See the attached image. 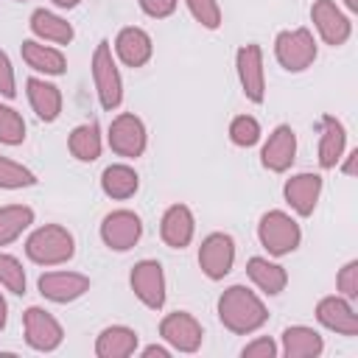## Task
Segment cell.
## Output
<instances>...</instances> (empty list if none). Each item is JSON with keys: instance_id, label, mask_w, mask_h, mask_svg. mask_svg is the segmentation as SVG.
Instances as JSON below:
<instances>
[{"instance_id": "603a6c76", "label": "cell", "mask_w": 358, "mask_h": 358, "mask_svg": "<svg viewBox=\"0 0 358 358\" xmlns=\"http://www.w3.org/2000/svg\"><path fill=\"white\" fill-rule=\"evenodd\" d=\"M28 25H31L34 39L48 42V45H70L73 36H76L73 25H70L62 14L48 11V8H36V11L31 14V22H28Z\"/></svg>"}, {"instance_id": "484cf974", "label": "cell", "mask_w": 358, "mask_h": 358, "mask_svg": "<svg viewBox=\"0 0 358 358\" xmlns=\"http://www.w3.org/2000/svg\"><path fill=\"white\" fill-rule=\"evenodd\" d=\"M101 190H103V196H109L115 201H126L140 190V176L126 162L106 165L103 173H101Z\"/></svg>"}, {"instance_id": "7402d4cb", "label": "cell", "mask_w": 358, "mask_h": 358, "mask_svg": "<svg viewBox=\"0 0 358 358\" xmlns=\"http://www.w3.org/2000/svg\"><path fill=\"white\" fill-rule=\"evenodd\" d=\"M20 53H22V62L36 73H45V76H64L67 73V59L53 45H45L39 39H25Z\"/></svg>"}, {"instance_id": "6da1fadb", "label": "cell", "mask_w": 358, "mask_h": 358, "mask_svg": "<svg viewBox=\"0 0 358 358\" xmlns=\"http://www.w3.org/2000/svg\"><path fill=\"white\" fill-rule=\"evenodd\" d=\"M218 319L235 336H249L268 322L263 299L246 285H229L218 296Z\"/></svg>"}, {"instance_id": "5bb4252c", "label": "cell", "mask_w": 358, "mask_h": 358, "mask_svg": "<svg viewBox=\"0 0 358 358\" xmlns=\"http://www.w3.org/2000/svg\"><path fill=\"white\" fill-rule=\"evenodd\" d=\"M36 288L45 299L56 305H67V302L81 299L90 291V277L81 271H45L36 280Z\"/></svg>"}, {"instance_id": "8992f818", "label": "cell", "mask_w": 358, "mask_h": 358, "mask_svg": "<svg viewBox=\"0 0 358 358\" xmlns=\"http://www.w3.org/2000/svg\"><path fill=\"white\" fill-rule=\"evenodd\" d=\"M106 143L117 157L126 159H137L143 157L145 145H148V134H145V123L134 115V112H120L117 117H112L109 131H106Z\"/></svg>"}, {"instance_id": "30bf717a", "label": "cell", "mask_w": 358, "mask_h": 358, "mask_svg": "<svg viewBox=\"0 0 358 358\" xmlns=\"http://www.w3.org/2000/svg\"><path fill=\"white\" fill-rule=\"evenodd\" d=\"M159 336L176 352H196L204 341V327L193 313L173 310L159 322Z\"/></svg>"}, {"instance_id": "8d00e7d4", "label": "cell", "mask_w": 358, "mask_h": 358, "mask_svg": "<svg viewBox=\"0 0 358 358\" xmlns=\"http://www.w3.org/2000/svg\"><path fill=\"white\" fill-rule=\"evenodd\" d=\"M243 358H274L277 355V344L268 338V336H257L255 341H249L243 350H241Z\"/></svg>"}, {"instance_id": "d590c367", "label": "cell", "mask_w": 358, "mask_h": 358, "mask_svg": "<svg viewBox=\"0 0 358 358\" xmlns=\"http://www.w3.org/2000/svg\"><path fill=\"white\" fill-rule=\"evenodd\" d=\"M0 95L3 98H14L17 95V76H14L11 59H8V53L3 48H0Z\"/></svg>"}, {"instance_id": "2e32d148", "label": "cell", "mask_w": 358, "mask_h": 358, "mask_svg": "<svg viewBox=\"0 0 358 358\" xmlns=\"http://www.w3.org/2000/svg\"><path fill=\"white\" fill-rule=\"evenodd\" d=\"M316 322L338 336H358V316L355 308L350 305L347 296L333 294V296H322L316 305Z\"/></svg>"}, {"instance_id": "7a4b0ae2", "label": "cell", "mask_w": 358, "mask_h": 358, "mask_svg": "<svg viewBox=\"0 0 358 358\" xmlns=\"http://www.w3.org/2000/svg\"><path fill=\"white\" fill-rule=\"evenodd\" d=\"M25 255H28V260H34L39 266H62V263L73 260L76 238L62 224H45L28 235Z\"/></svg>"}, {"instance_id": "277c9868", "label": "cell", "mask_w": 358, "mask_h": 358, "mask_svg": "<svg viewBox=\"0 0 358 358\" xmlns=\"http://www.w3.org/2000/svg\"><path fill=\"white\" fill-rule=\"evenodd\" d=\"M257 238H260V246L271 257H285L302 243V229H299L296 218H291L288 213L268 210V213H263V218L257 224Z\"/></svg>"}, {"instance_id": "4fadbf2b", "label": "cell", "mask_w": 358, "mask_h": 358, "mask_svg": "<svg viewBox=\"0 0 358 358\" xmlns=\"http://www.w3.org/2000/svg\"><path fill=\"white\" fill-rule=\"evenodd\" d=\"M143 235V221L134 210H112L101 221V241L112 252H129Z\"/></svg>"}, {"instance_id": "e0dca14e", "label": "cell", "mask_w": 358, "mask_h": 358, "mask_svg": "<svg viewBox=\"0 0 358 358\" xmlns=\"http://www.w3.org/2000/svg\"><path fill=\"white\" fill-rule=\"evenodd\" d=\"M282 196H285L288 207H291L296 215L308 218V215H313V210H316V204H319V196H322V176H319V173H308V171H305V173H294L291 179H285Z\"/></svg>"}, {"instance_id": "d4e9b609", "label": "cell", "mask_w": 358, "mask_h": 358, "mask_svg": "<svg viewBox=\"0 0 358 358\" xmlns=\"http://www.w3.org/2000/svg\"><path fill=\"white\" fill-rule=\"evenodd\" d=\"M324 352V338L308 324H291L282 330V355L288 358H319Z\"/></svg>"}, {"instance_id": "4316f807", "label": "cell", "mask_w": 358, "mask_h": 358, "mask_svg": "<svg viewBox=\"0 0 358 358\" xmlns=\"http://www.w3.org/2000/svg\"><path fill=\"white\" fill-rule=\"evenodd\" d=\"M246 274H249V280H252L263 294H268V296L282 294L285 285H288V271H285L280 263L268 260V257H249V260H246Z\"/></svg>"}, {"instance_id": "d6a6232c", "label": "cell", "mask_w": 358, "mask_h": 358, "mask_svg": "<svg viewBox=\"0 0 358 358\" xmlns=\"http://www.w3.org/2000/svg\"><path fill=\"white\" fill-rule=\"evenodd\" d=\"M25 268H22V263L14 257V255H3L0 252V285L6 288V291H11V294H17V296H22L25 294Z\"/></svg>"}, {"instance_id": "b9f144b4", "label": "cell", "mask_w": 358, "mask_h": 358, "mask_svg": "<svg viewBox=\"0 0 358 358\" xmlns=\"http://www.w3.org/2000/svg\"><path fill=\"white\" fill-rule=\"evenodd\" d=\"M78 3H81V0H53V6H59V8H67V11H70V8H76Z\"/></svg>"}, {"instance_id": "4dcf8cb0", "label": "cell", "mask_w": 358, "mask_h": 358, "mask_svg": "<svg viewBox=\"0 0 358 358\" xmlns=\"http://www.w3.org/2000/svg\"><path fill=\"white\" fill-rule=\"evenodd\" d=\"M260 137H263V129H260L257 117H252V115L232 117V123H229V140L238 148H252V145L260 143Z\"/></svg>"}, {"instance_id": "ee69618b", "label": "cell", "mask_w": 358, "mask_h": 358, "mask_svg": "<svg viewBox=\"0 0 358 358\" xmlns=\"http://www.w3.org/2000/svg\"><path fill=\"white\" fill-rule=\"evenodd\" d=\"M17 3H22V0H17Z\"/></svg>"}, {"instance_id": "ba28073f", "label": "cell", "mask_w": 358, "mask_h": 358, "mask_svg": "<svg viewBox=\"0 0 358 358\" xmlns=\"http://www.w3.org/2000/svg\"><path fill=\"white\" fill-rule=\"evenodd\" d=\"M129 285H131L134 296L145 308L159 310L165 305L168 282H165V271H162V263L159 260H140V263H134V268L129 274Z\"/></svg>"}, {"instance_id": "d6986e66", "label": "cell", "mask_w": 358, "mask_h": 358, "mask_svg": "<svg viewBox=\"0 0 358 358\" xmlns=\"http://www.w3.org/2000/svg\"><path fill=\"white\" fill-rule=\"evenodd\" d=\"M115 56L126 67H143V64H148L151 56H154V42H151L148 31H143L137 25L120 28L117 36H115Z\"/></svg>"}, {"instance_id": "52a82bcc", "label": "cell", "mask_w": 358, "mask_h": 358, "mask_svg": "<svg viewBox=\"0 0 358 358\" xmlns=\"http://www.w3.org/2000/svg\"><path fill=\"white\" fill-rule=\"evenodd\" d=\"M22 330H25V344L36 352H53L64 341V330L59 319L39 305H31L22 313Z\"/></svg>"}, {"instance_id": "1f68e13d", "label": "cell", "mask_w": 358, "mask_h": 358, "mask_svg": "<svg viewBox=\"0 0 358 358\" xmlns=\"http://www.w3.org/2000/svg\"><path fill=\"white\" fill-rule=\"evenodd\" d=\"M25 140V120L14 106L0 103V143L3 145H20Z\"/></svg>"}, {"instance_id": "f1b7e54d", "label": "cell", "mask_w": 358, "mask_h": 358, "mask_svg": "<svg viewBox=\"0 0 358 358\" xmlns=\"http://www.w3.org/2000/svg\"><path fill=\"white\" fill-rule=\"evenodd\" d=\"M34 224V210L28 204H6L0 207V246L14 243Z\"/></svg>"}, {"instance_id": "cb8c5ba5", "label": "cell", "mask_w": 358, "mask_h": 358, "mask_svg": "<svg viewBox=\"0 0 358 358\" xmlns=\"http://www.w3.org/2000/svg\"><path fill=\"white\" fill-rule=\"evenodd\" d=\"M140 344L137 330L126 324H109L95 338V355L98 358H129Z\"/></svg>"}, {"instance_id": "ab89813d", "label": "cell", "mask_w": 358, "mask_h": 358, "mask_svg": "<svg viewBox=\"0 0 358 358\" xmlns=\"http://www.w3.org/2000/svg\"><path fill=\"white\" fill-rule=\"evenodd\" d=\"M143 355H145V358H154V355H157V358H168V355H171V347H162V344H148V347L143 350Z\"/></svg>"}, {"instance_id": "74e56055", "label": "cell", "mask_w": 358, "mask_h": 358, "mask_svg": "<svg viewBox=\"0 0 358 358\" xmlns=\"http://www.w3.org/2000/svg\"><path fill=\"white\" fill-rule=\"evenodd\" d=\"M176 6H179V0H140L143 14L151 17V20H165V17H171V14L176 11Z\"/></svg>"}, {"instance_id": "9a60e30c", "label": "cell", "mask_w": 358, "mask_h": 358, "mask_svg": "<svg viewBox=\"0 0 358 358\" xmlns=\"http://www.w3.org/2000/svg\"><path fill=\"white\" fill-rule=\"evenodd\" d=\"M296 159V131L288 123H280L271 129L268 140L263 143L260 162L271 173H285Z\"/></svg>"}, {"instance_id": "9c48e42d", "label": "cell", "mask_w": 358, "mask_h": 358, "mask_svg": "<svg viewBox=\"0 0 358 358\" xmlns=\"http://www.w3.org/2000/svg\"><path fill=\"white\" fill-rule=\"evenodd\" d=\"M235 70H238V81L241 90L246 95V101L252 103H263L266 101V70H263V48L249 42L241 45L235 53Z\"/></svg>"}, {"instance_id": "44dd1931", "label": "cell", "mask_w": 358, "mask_h": 358, "mask_svg": "<svg viewBox=\"0 0 358 358\" xmlns=\"http://www.w3.org/2000/svg\"><path fill=\"white\" fill-rule=\"evenodd\" d=\"M25 95H28V103H31V109L36 112L39 120L53 123V120L62 115V90H59L56 84L31 76V78L25 81Z\"/></svg>"}, {"instance_id": "ffe728a7", "label": "cell", "mask_w": 358, "mask_h": 358, "mask_svg": "<svg viewBox=\"0 0 358 358\" xmlns=\"http://www.w3.org/2000/svg\"><path fill=\"white\" fill-rule=\"evenodd\" d=\"M319 165L324 171L336 168L344 157V148H347V129L344 123L336 117V115H322L319 117Z\"/></svg>"}, {"instance_id": "5b68a950", "label": "cell", "mask_w": 358, "mask_h": 358, "mask_svg": "<svg viewBox=\"0 0 358 358\" xmlns=\"http://www.w3.org/2000/svg\"><path fill=\"white\" fill-rule=\"evenodd\" d=\"M316 39L308 28H291V31H280L274 39V56L280 62L282 70L288 73H302L316 62Z\"/></svg>"}, {"instance_id": "f546056e", "label": "cell", "mask_w": 358, "mask_h": 358, "mask_svg": "<svg viewBox=\"0 0 358 358\" xmlns=\"http://www.w3.org/2000/svg\"><path fill=\"white\" fill-rule=\"evenodd\" d=\"M39 179L31 168H25L22 162H14L11 157L0 154V187L3 190H22V187H34Z\"/></svg>"}, {"instance_id": "3957f363", "label": "cell", "mask_w": 358, "mask_h": 358, "mask_svg": "<svg viewBox=\"0 0 358 358\" xmlns=\"http://www.w3.org/2000/svg\"><path fill=\"white\" fill-rule=\"evenodd\" d=\"M90 67H92V84H95V92H98L101 106L106 112L117 109L123 103V78H120V70H117L112 45L106 39H101L95 45Z\"/></svg>"}, {"instance_id": "8fae6325", "label": "cell", "mask_w": 358, "mask_h": 358, "mask_svg": "<svg viewBox=\"0 0 358 358\" xmlns=\"http://www.w3.org/2000/svg\"><path fill=\"white\" fill-rule=\"evenodd\" d=\"M235 266V241L227 232H210L199 246V268L207 280H224Z\"/></svg>"}, {"instance_id": "60d3db41", "label": "cell", "mask_w": 358, "mask_h": 358, "mask_svg": "<svg viewBox=\"0 0 358 358\" xmlns=\"http://www.w3.org/2000/svg\"><path fill=\"white\" fill-rule=\"evenodd\" d=\"M6 322H8V302H6V296L0 291V330L6 327Z\"/></svg>"}, {"instance_id": "e575fe53", "label": "cell", "mask_w": 358, "mask_h": 358, "mask_svg": "<svg viewBox=\"0 0 358 358\" xmlns=\"http://www.w3.org/2000/svg\"><path fill=\"white\" fill-rule=\"evenodd\" d=\"M336 288H338V294L347 296V299H355V296H358V260H350V263H344V266L338 268V274H336Z\"/></svg>"}, {"instance_id": "7c38bea8", "label": "cell", "mask_w": 358, "mask_h": 358, "mask_svg": "<svg viewBox=\"0 0 358 358\" xmlns=\"http://www.w3.org/2000/svg\"><path fill=\"white\" fill-rule=\"evenodd\" d=\"M310 22H313L316 34L322 36V42L330 45V48L344 45L350 39V34H352V22L336 6V0H313V6H310Z\"/></svg>"}, {"instance_id": "83f0119b", "label": "cell", "mask_w": 358, "mask_h": 358, "mask_svg": "<svg viewBox=\"0 0 358 358\" xmlns=\"http://www.w3.org/2000/svg\"><path fill=\"white\" fill-rule=\"evenodd\" d=\"M67 148H70V154H73L78 162H95V159L101 157V148H103V137H101L98 123L90 120V123L76 126V129L67 134Z\"/></svg>"}, {"instance_id": "f35d334b", "label": "cell", "mask_w": 358, "mask_h": 358, "mask_svg": "<svg viewBox=\"0 0 358 358\" xmlns=\"http://www.w3.org/2000/svg\"><path fill=\"white\" fill-rule=\"evenodd\" d=\"M355 168H358V148H352V151L344 157V162H341V171H344L347 176H355Z\"/></svg>"}, {"instance_id": "ac0fdd59", "label": "cell", "mask_w": 358, "mask_h": 358, "mask_svg": "<svg viewBox=\"0 0 358 358\" xmlns=\"http://www.w3.org/2000/svg\"><path fill=\"white\" fill-rule=\"evenodd\" d=\"M193 235H196L193 210L187 204H171L162 213V221H159V238L165 241V246L185 249V246H190Z\"/></svg>"}, {"instance_id": "836d02e7", "label": "cell", "mask_w": 358, "mask_h": 358, "mask_svg": "<svg viewBox=\"0 0 358 358\" xmlns=\"http://www.w3.org/2000/svg\"><path fill=\"white\" fill-rule=\"evenodd\" d=\"M185 6H187V11L193 14V20L201 28H207V31H218L221 28L224 14H221L218 0H185Z\"/></svg>"}, {"instance_id": "7bdbcfd3", "label": "cell", "mask_w": 358, "mask_h": 358, "mask_svg": "<svg viewBox=\"0 0 358 358\" xmlns=\"http://www.w3.org/2000/svg\"><path fill=\"white\" fill-rule=\"evenodd\" d=\"M344 6H347V11H358V0H344Z\"/></svg>"}]
</instances>
